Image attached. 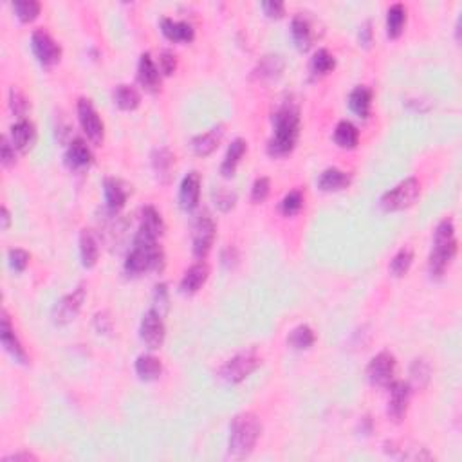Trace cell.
Returning a JSON list of instances; mask_svg holds the SVG:
<instances>
[{"label": "cell", "instance_id": "6da1fadb", "mask_svg": "<svg viewBox=\"0 0 462 462\" xmlns=\"http://www.w3.org/2000/svg\"><path fill=\"white\" fill-rule=\"evenodd\" d=\"M300 136V110L293 103H285L273 116V138L267 143V152L273 158H282L293 152Z\"/></svg>", "mask_w": 462, "mask_h": 462}, {"label": "cell", "instance_id": "7a4b0ae2", "mask_svg": "<svg viewBox=\"0 0 462 462\" xmlns=\"http://www.w3.org/2000/svg\"><path fill=\"white\" fill-rule=\"evenodd\" d=\"M262 425L255 413L242 412L233 417L229 425L228 454L233 458H244L253 451L255 444L260 439Z\"/></svg>", "mask_w": 462, "mask_h": 462}, {"label": "cell", "instance_id": "3957f363", "mask_svg": "<svg viewBox=\"0 0 462 462\" xmlns=\"http://www.w3.org/2000/svg\"><path fill=\"white\" fill-rule=\"evenodd\" d=\"M457 255V237L451 219H442L433 233V250L428 258V271L433 278H441Z\"/></svg>", "mask_w": 462, "mask_h": 462}, {"label": "cell", "instance_id": "277c9868", "mask_svg": "<svg viewBox=\"0 0 462 462\" xmlns=\"http://www.w3.org/2000/svg\"><path fill=\"white\" fill-rule=\"evenodd\" d=\"M165 264V253L158 246V240L150 237H145L141 233H136L134 246L130 253L127 255L125 271L129 275L136 276L146 273V271H159Z\"/></svg>", "mask_w": 462, "mask_h": 462}, {"label": "cell", "instance_id": "5b68a950", "mask_svg": "<svg viewBox=\"0 0 462 462\" xmlns=\"http://www.w3.org/2000/svg\"><path fill=\"white\" fill-rule=\"evenodd\" d=\"M421 193V183L416 177H409V179L401 181L397 186L388 190L383 193V197L379 199V206L385 212H401L413 205Z\"/></svg>", "mask_w": 462, "mask_h": 462}, {"label": "cell", "instance_id": "8992f818", "mask_svg": "<svg viewBox=\"0 0 462 462\" xmlns=\"http://www.w3.org/2000/svg\"><path fill=\"white\" fill-rule=\"evenodd\" d=\"M260 363H262V359L257 354V350H242V352H238L237 356H233V358L222 366L221 374L228 383H240L248 376L257 371Z\"/></svg>", "mask_w": 462, "mask_h": 462}, {"label": "cell", "instance_id": "52a82bcc", "mask_svg": "<svg viewBox=\"0 0 462 462\" xmlns=\"http://www.w3.org/2000/svg\"><path fill=\"white\" fill-rule=\"evenodd\" d=\"M215 231L217 226L208 212H203L195 217L192 228V250L193 255H195L197 258H200V260L212 250L213 240H215Z\"/></svg>", "mask_w": 462, "mask_h": 462}, {"label": "cell", "instance_id": "ba28073f", "mask_svg": "<svg viewBox=\"0 0 462 462\" xmlns=\"http://www.w3.org/2000/svg\"><path fill=\"white\" fill-rule=\"evenodd\" d=\"M396 365L394 354L383 350L371 359V363L366 366V378L376 387H390L394 383V376H396Z\"/></svg>", "mask_w": 462, "mask_h": 462}, {"label": "cell", "instance_id": "9c48e42d", "mask_svg": "<svg viewBox=\"0 0 462 462\" xmlns=\"http://www.w3.org/2000/svg\"><path fill=\"white\" fill-rule=\"evenodd\" d=\"M87 298V289L85 285H78L72 293H69L67 296H63L58 304L54 305L53 309V321L56 325H67L71 323L78 312L84 307V302Z\"/></svg>", "mask_w": 462, "mask_h": 462}, {"label": "cell", "instance_id": "30bf717a", "mask_svg": "<svg viewBox=\"0 0 462 462\" xmlns=\"http://www.w3.org/2000/svg\"><path fill=\"white\" fill-rule=\"evenodd\" d=\"M31 49H33L38 62L46 67L58 63L60 58H62V47L44 30H37L31 34Z\"/></svg>", "mask_w": 462, "mask_h": 462}, {"label": "cell", "instance_id": "8fae6325", "mask_svg": "<svg viewBox=\"0 0 462 462\" xmlns=\"http://www.w3.org/2000/svg\"><path fill=\"white\" fill-rule=\"evenodd\" d=\"M78 120L82 129H84V132L87 134V138L91 139V143H94V145H101V141H103L105 127L100 114L96 113L94 105L91 103V100L82 98V100L78 101Z\"/></svg>", "mask_w": 462, "mask_h": 462}, {"label": "cell", "instance_id": "7c38bea8", "mask_svg": "<svg viewBox=\"0 0 462 462\" xmlns=\"http://www.w3.org/2000/svg\"><path fill=\"white\" fill-rule=\"evenodd\" d=\"M139 336H141V342L150 350L159 349L165 342V336H167V329H165L161 314H158L152 309L146 312L141 320V327H139Z\"/></svg>", "mask_w": 462, "mask_h": 462}, {"label": "cell", "instance_id": "4fadbf2b", "mask_svg": "<svg viewBox=\"0 0 462 462\" xmlns=\"http://www.w3.org/2000/svg\"><path fill=\"white\" fill-rule=\"evenodd\" d=\"M0 340H2V345H4V349L8 350L15 361L22 363V365L27 363V359H30L27 358V352H25L20 340H18L17 334H15L11 320H9L8 312L6 311H2V320H0Z\"/></svg>", "mask_w": 462, "mask_h": 462}, {"label": "cell", "instance_id": "5bb4252c", "mask_svg": "<svg viewBox=\"0 0 462 462\" xmlns=\"http://www.w3.org/2000/svg\"><path fill=\"white\" fill-rule=\"evenodd\" d=\"M412 387L404 381H394L390 385V399H388V416L394 421H401L406 416L410 403Z\"/></svg>", "mask_w": 462, "mask_h": 462}, {"label": "cell", "instance_id": "9a60e30c", "mask_svg": "<svg viewBox=\"0 0 462 462\" xmlns=\"http://www.w3.org/2000/svg\"><path fill=\"white\" fill-rule=\"evenodd\" d=\"M200 197V175L199 172H188L184 175L183 183L179 188V205L184 212H192L199 205Z\"/></svg>", "mask_w": 462, "mask_h": 462}, {"label": "cell", "instance_id": "2e32d148", "mask_svg": "<svg viewBox=\"0 0 462 462\" xmlns=\"http://www.w3.org/2000/svg\"><path fill=\"white\" fill-rule=\"evenodd\" d=\"M9 141L13 143L15 150L22 152V154L31 150L34 141H37V130H34L33 123L27 120H18L11 127V138H9Z\"/></svg>", "mask_w": 462, "mask_h": 462}, {"label": "cell", "instance_id": "e0dca14e", "mask_svg": "<svg viewBox=\"0 0 462 462\" xmlns=\"http://www.w3.org/2000/svg\"><path fill=\"white\" fill-rule=\"evenodd\" d=\"M138 82L150 92L159 91V87H161V71L148 53L141 54V58H139Z\"/></svg>", "mask_w": 462, "mask_h": 462}, {"label": "cell", "instance_id": "ac0fdd59", "mask_svg": "<svg viewBox=\"0 0 462 462\" xmlns=\"http://www.w3.org/2000/svg\"><path fill=\"white\" fill-rule=\"evenodd\" d=\"M208 275H210L208 264L203 262V260L193 264V266L184 273L183 278H181L179 283L181 293H183V295H195V293L206 283Z\"/></svg>", "mask_w": 462, "mask_h": 462}, {"label": "cell", "instance_id": "d6986e66", "mask_svg": "<svg viewBox=\"0 0 462 462\" xmlns=\"http://www.w3.org/2000/svg\"><path fill=\"white\" fill-rule=\"evenodd\" d=\"M291 37L298 51H307L312 46L314 31H312L311 20L305 17L304 13L295 15V18L291 20Z\"/></svg>", "mask_w": 462, "mask_h": 462}, {"label": "cell", "instance_id": "ffe728a7", "mask_svg": "<svg viewBox=\"0 0 462 462\" xmlns=\"http://www.w3.org/2000/svg\"><path fill=\"white\" fill-rule=\"evenodd\" d=\"M65 165L72 170H84L92 165V152L84 139H75L65 150Z\"/></svg>", "mask_w": 462, "mask_h": 462}, {"label": "cell", "instance_id": "44dd1931", "mask_svg": "<svg viewBox=\"0 0 462 462\" xmlns=\"http://www.w3.org/2000/svg\"><path fill=\"white\" fill-rule=\"evenodd\" d=\"M352 177L340 168H327L318 177V188L321 192H340L350 184Z\"/></svg>", "mask_w": 462, "mask_h": 462}, {"label": "cell", "instance_id": "7402d4cb", "mask_svg": "<svg viewBox=\"0 0 462 462\" xmlns=\"http://www.w3.org/2000/svg\"><path fill=\"white\" fill-rule=\"evenodd\" d=\"M161 31L170 42H192L195 38L192 25L188 22H177L174 18H162Z\"/></svg>", "mask_w": 462, "mask_h": 462}, {"label": "cell", "instance_id": "603a6c76", "mask_svg": "<svg viewBox=\"0 0 462 462\" xmlns=\"http://www.w3.org/2000/svg\"><path fill=\"white\" fill-rule=\"evenodd\" d=\"M162 231H165L162 217L159 215V212L154 208V206H145L141 212V224H139L138 233L158 240V238L162 235Z\"/></svg>", "mask_w": 462, "mask_h": 462}, {"label": "cell", "instance_id": "cb8c5ba5", "mask_svg": "<svg viewBox=\"0 0 462 462\" xmlns=\"http://www.w3.org/2000/svg\"><path fill=\"white\" fill-rule=\"evenodd\" d=\"M100 257V246H98L96 235L91 229H82L79 233V258L84 267H94Z\"/></svg>", "mask_w": 462, "mask_h": 462}, {"label": "cell", "instance_id": "d4e9b609", "mask_svg": "<svg viewBox=\"0 0 462 462\" xmlns=\"http://www.w3.org/2000/svg\"><path fill=\"white\" fill-rule=\"evenodd\" d=\"M175 158L167 146H161V148H155L152 152V168H154L155 175L159 177L161 183H168L172 177V170H174Z\"/></svg>", "mask_w": 462, "mask_h": 462}, {"label": "cell", "instance_id": "484cf974", "mask_svg": "<svg viewBox=\"0 0 462 462\" xmlns=\"http://www.w3.org/2000/svg\"><path fill=\"white\" fill-rule=\"evenodd\" d=\"M222 138V127H215V129L208 130L205 134H199L192 139V150L200 158L213 154L217 150V146L221 143Z\"/></svg>", "mask_w": 462, "mask_h": 462}, {"label": "cell", "instance_id": "4316f807", "mask_svg": "<svg viewBox=\"0 0 462 462\" xmlns=\"http://www.w3.org/2000/svg\"><path fill=\"white\" fill-rule=\"evenodd\" d=\"M246 150H248V143L242 138H237L231 145H229L224 161H222L221 165V174L224 175V177H233L238 162H240V159L244 158Z\"/></svg>", "mask_w": 462, "mask_h": 462}, {"label": "cell", "instance_id": "83f0119b", "mask_svg": "<svg viewBox=\"0 0 462 462\" xmlns=\"http://www.w3.org/2000/svg\"><path fill=\"white\" fill-rule=\"evenodd\" d=\"M349 107L350 110L359 117H368L372 107V91L365 85H358V87L352 89L349 96Z\"/></svg>", "mask_w": 462, "mask_h": 462}, {"label": "cell", "instance_id": "f1b7e54d", "mask_svg": "<svg viewBox=\"0 0 462 462\" xmlns=\"http://www.w3.org/2000/svg\"><path fill=\"white\" fill-rule=\"evenodd\" d=\"M103 188H105V200H107V208L110 210V212H120V210L125 206L127 195H129L125 190V186L121 184V181L108 177V179H105Z\"/></svg>", "mask_w": 462, "mask_h": 462}, {"label": "cell", "instance_id": "f546056e", "mask_svg": "<svg viewBox=\"0 0 462 462\" xmlns=\"http://www.w3.org/2000/svg\"><path fill=\"white\" fill-rule=\"evenodd\" d=\"M334 141H336V145L340 146V148L352 150L359 143V130L356 129V125H352L350 121H340L336 125V130H334Z\"/></svg>", "mask_w": 462, "mask_h": 462}, {"label": "cell", "instance_id": "4dcf8cb0", "mask_svg": "<svg viewBox=\"0 0 462 462\" xmlns=\"http://www.w3.org/2000/svg\"><path fill=\"white\" fill-rule=\"evenodd\" d=\"M283 58L280 54H266L260 62H258L257 69H255V76L258 79H275L282 75L283 71Z\"/></svg>", "mask_w": 462, "mask_h": 462}, {"label": "cell", "instance_id": "1f68e13d", "mask_svg": "<svg viewBox=\"0 0 462 462\" xmlns=\"http://www.w3.org/2000/svg\"><path fill=\"white\" fill-rule=\"evenodd\" d=\"M114 103L121 108V110H134L141 103V94L136 87L127 84H121L114 89Z\"/></svg>", "mask_w": 462, "mask_h": 462}, {"label": "cell", "instance_id": "d6a6232c", "mask_svg": "<svg viewBox=\"0 0 462 462\" xmlns=\"http://www.w3.org/2000/svg\"><path fill=\"white\" fill-rule=\"evenodd\" d=\"M162 365L155 356L141 354L136 359V374L141 381H155L161 376Z\"/></svg>", "mask_w": 462, "mask_h": 462}, {"label": "cell", "instance_id": "836d02e7", "mask_svg": "<svg viewBox=\"0 0 462 462\" xmlns=\"http://www.w3.org/2000/svg\"><path fill=\"white\" fill-rule=\"evenodd\" d=\"M406 24V8L403 4L390 6L387 13V34L390 38L401 37Z\"/></svg>", "mask_w": 462, "mask_h": 462}, {"label": "cell", "instance_id": "e575fe53", "mask_svg": "<svg viewBox=\"0 0 462 462\" xmlns=\"http://www.w3.org/2000/svg\"><path fill=\"white\" fill-rule=\"evenodd\" d=\"M314 333L309 325H298L289 333L288 345L295 350H305L314 345Z\"/></svg>", "mask_w": 462, "mask_h": 462}, {"label": "cell", "instance_id": "d590c367", "mask_svg": "<svg viewBox=\"0 0 462 462\" xmlns=\"http://www.w3.org/2000/svg\"><path fill=\"white\" fill-rule=\"evenodd\" d=\"M309 67H311V72L314 76H325L336 67V58L327 49H318L316 53L312 54Z\"/></svg>", "mask_w": 462, "mask_h": 462}, {"label": "cell", "instance_id": "8d00e7d4", "mask_svg": "<svg viewBox=\"0 0 462 462\" xmlns=\"http://www.w3.org/2000/svg\"><path fill=\"white\" fill-rule=\"evenodd\" d=\"M412 262H413V251L410 250V248H401L390 260L392 276L401 278V276L406 275L410 267H412Z\"/></svg>", "mask_w": 462, "mask_h": 462}, {"label": "cell", "instance_id": "74e56055", "mask_svg": "<svg viewBox=\"0 0 462 462\" xmlns=\"http://www.w3.org/2000/svg\"><path fill=\"white\" fill-rule=\"evenodd\" d=\"M430 381V365L425 359H413L410 366V383L416 388H425Z\"/></svg>", "mask_w": 462, "mask_h": 462}, {"label": "cell", "instance_id": "f35d334b", "mask_svg": "<svg viewBox=\"0 0 462 462\" xmlns=\"http://www.w3.org/2000/svg\"><path fill=\"white\" fill-rule=\"evenodd\" d=\"M304 208V192L302 190H291L280 203V212L285 217H293Z\"/></svg>", "mask_w": 462, "mask_h": 462}, {"label": "cell", "instance_id": "ab89813d", "mask_svg": "<svg viewBox=\"0 0 462 462\" xmlns=\"http://www.w3.org/2000/svg\"><path fill=\"white\" fill-rule=\"evenodd\" d=\"M13 9L20 22H33L40 15V4L37 0H17L13 4Z\"/></svg>", "mask_w": 462, "mask_h": 462}, {"label": "cell", "instance_id": "60d3db41", "mask_svg": "<svg viewBox=\"0 0 462 462\" xmlns=\"http://www.w3.org/2000/svg\"><path fill=\"white\" fill-rule=\"evenodd\" d=\"M9 108L11 113L18 117V120H25V114L30 110V103H27V98L18 91L17 87H13L9 91Z\"/></svg>", "mask_w": 462, "mask_h": 462}, {"label": "cell", "instance_id": "b9f144b4", "mask_svg": "<svg viewBox=\"0 0 462 462\" xmlns=\"http://www.w3.org/2000/svg\"><path fill=\"white\" fill-rule=\"evenodd\" d=\"M212 197L215 206L221 212H229L235 206V203H237V193L228 190V188H217V190H213Z\"/></svg>", "mask_w": 462, "mask_h": 462}, {"label": "cell", "instance_id": "7bdbcfd3", "mask_svg": "<svg viewBox=\"0 0 462 462\" xmlns=\"http://www.w3.org/2000/svg\"><path fill=\"white\" fill-rule=\"evenodd\" d=\"M154 304H152V311H155L158 314L165 316L170 307V298H168V288L167 283H158L154 288Z\"/></svg>", "mask_w": 462, "mask_h": 462}, {"label": "cell", "instance_id": "ee69618b", "mask_svg": "<svg viewBox=\"0 0 462 462\" xmlns=\"http://www.w3.org/2000/svg\"><path fill=\"white\" fill-rule=\"evenodd\" d=\"M8 260H9V266H11V269H15L17 273H22V271H25L27 264H30L31 255L27 253L25 250L17 248V250H9Z\"/></svg>", "mask_w": 462, "mask_h": 462}, {"label": "cell", "instance_id": "f6af8a7d", "mask_svg": "<svg viewBox=\"0 0 462 462\" xmlns=\"http://www.w3.org/2000/svg\"><path fill=\"white\" fill-rule=\"evenodd\" d=\"M271 192V183L267 177H258L251 188V200L253 203H264L269 197Z\"/></svg>", "mask_w": 462, "mask_h": 462}, {"label": "cell", "instance_id": "bcb514c9", "mask_svg": "<svg viewBox=\"0 0 462 462\" xmlns=\"http://www.w3.org/2000/svg\"><path fill=\"white\" fill-rule=\"evenodd\" d=\"M0 159H2V165L4 167H13L17 162V155H15V146L9 141L6 136L0 138Z\"/></svg>", "mask_w": 462, "mask_h": 462}, {"label": "cell", "instance_id": "7dc6e473", "mask_svg": "<svg viewBox=\"0 0 462 462\" xmlns=\"http://www.w3.org/2000/svg\"><path fill=\"white\" fill-rule=\"evenodd\" d=\"M159 71L162 72L165 76L174 75L175 69H177V58H175V54L170 53V51H162L159 54Z\"/></svg>", "mask_w": 462, "mask_h": 462}, {"label": "cell", "instance_id": "c3c4849f", "mask_svg": "<svg viewBox=\"0 0 462 462\" xmlns=\"http://www.w3.org/2000/svg\"><path fill=\"white\" fill-rule=\"evenodd\" d=\"M262 9L269 18H280L285 13V6L280 0H266L262 2Z\"/></svg>", "mask_w": 462, "mask_h": 462}, {"label": "cell", "instance_id": "681fc988", "mask_svg": "<svg viewBox=\"0 0 462 462\" xmlns=\"http://www.w3.org/2000/svg\"><path fill=\"white\" fill-rule=\"evenodd\" d=\"M37 462L38 457L34 454H31V451H17V454L13 455H8V457H4V462Z\"/></svg>", "mask_w": 462, "mask_h": 462}, {"label": "cell", "instance_id": "f907efd6", "mask_svg": "<svg viewBox=\"0 0 462 462\" xmlns=\"http://www.w3.org/2000/svg\"><path fill=\"white\" fill-rule=\"evenodd\" d=\"M359 40H361L363 46H371L372 42V30H371V22H365L359 31Z\"/></svg>", "mask_w": 462, "mask_h": 462}, {"label": "cell", "instance_id": "816d5d0a", "mask_svg": "<svg viewBox=\"0 0 462 462\" xmlns=\"http://www.w3.org/2000/svg\"><path fill=\"white\" fill-rule=\"evenodd\" d=\"M0 219H2V229H8L9 224H11V215H9L8 208L6 206H2V210H0Z\"/></svg>", "mask_w": 462, "mask_h": 462}]
</instances>
